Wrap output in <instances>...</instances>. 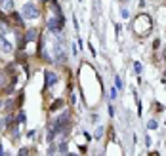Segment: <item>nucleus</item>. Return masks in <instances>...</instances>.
Returning <instances> with one entry per match:
<instances>
[{
    "mask_svg": "<svg viewBox=\"0 0 166 156\" xmlns=\"http://www.w3.org/2000/svg\"><path fill=\"white\" fill-rule=\"evenodd\" d=\"M57 82H59V74L55 72V71L48 69L46 72H44V88H46V90H52Z\"/></svg>",
    "mask_w": 166,
    "mask_h": 156,
    "instance_id": "f03ea898",
    "label": "nucleus"
},
{
    "mask_svg": "<svg viewBox=\"0 0 166 156\" xmlns=\"http://www.w3.org/2000/svg\"><path fill=\"white\" fill-rule=\"evenodd\" d=\"M111 99H117V90H111Z\"/></svg>",
    "mask_w": 166,
    "mask_h": 156,
    "instance_id": "1a4fd4ad",
    "label": "nucleus"
},
{
    "mask_svg": "<svg viewBox=\"0 0 166 156\" xmlns=\"http://www.w3.org/2000/svg\"><path fill=\"white\" fill-rule=\"evenodd\" d=\"M38 2H42V4H48V2H50V0H38Z\"/></svg>",
    "mask_w": 166,
    "mask_h": 156,
    "instance_id": "9d476101",
    "label": "nucleus"
},
{
    "mask_svg": "<svg viewBox=\"0 0 166 156\" xmlns=\"http://www.w3.org/2000/svg\"><path fill=\"white\" fill-rule=\"evenodd\" d=\"M65 105V99L63 97H57V99H55V101L48 107V110H50V113H57V109H61Z\"/></svg>",
    "mask_w": 166,
    "mask_h": 156,
    "instance_id": "7ed1b4c3",
    "label": "nucleus"
},
{
    "mask_svg": "<svg viewBox=\"0 0 166 156\" xmlns=\"http://www.w3.org/2000/svg\"><path fill=\"white\" fill-rule=\"evenodd\" d=\"M115 80H117V88H124V84H122V80H120V78H118V76L115 78Z\"/></svg>",
    "mask_w": 166,
    "mask_h": 156,
    "instance_id": "423d86ee",
    "label": "nucleus"
},
{
    "mask_svg": "<svg viewBox=\"0 0 166 156\" xmlns=\"http://www.w3.org/2000/svg\"><path fill=\"white\" fill-rule=\"evenodd\" d=\"M21 15L23 19H38L42 15V8L38 6V2H27L21 8Z\"/></svg>",
    "mask_w": 166,
    "mask_h": 156,
    "instance_id": "f257e3e1",
    "label": "nucleus"
},
{
    "mask_svg": "<svg viewBox=\"0 0 166 156\" xmlns=\"http://www.w3.org/2000/svg\"><path fill=\"white\" fill-rule=\"evenodd\" d=\"M101 133H103V128H97L96 129V137H101Z\"/></svg>",
    "mask_w": 166,
    "mask_h": 156,
    "instance_id": "0eeeda50",
    "label": "nucleus"
},
{
    "mask_svg": "<svg viewBox=\"0 0 166 156\" xmlns=\"http://www.w3.org/2000/svg\"><path fill=\"white\" fill-rule=\"evenodd\" d=\"M29 152H32V149H27V147H25V149L19 150V154H29Z\"/></svg>",
    "mask_w": 166,
    "mask_h": 156,
    "instance_id": "39448f33",
    "label": "nucleus"
},
{
    "mask_svg": "<svg viewBox=\"0 0 166 156\" xmlns=\"http://www.w3.org/2000/svg\"><path fill=\"white\" fill-rule=\"evenodd\" d=\"M147 128H149V129H157V122H155V120H149Z\"/></svg>",
    "mask_w": 166,
    "mask_h": 156,
    "instance_id": "20e7f679",
    "label": "nucleus"
},
{
    "mask_svg": "<svg viewBox=\"0 0 166 156\" xmlns=\"http://www.w3.org/2000/svg\"><path fill=\"white\" fill-rule=\"evenodd\" d=\"M134 69H136V72H141V65H139V63H136V65H134Z\"/></svg>",
    "mask_w": 166,
    "mask_h": 156,
    "instance_id": "6e6552de",
    "label": "nucleus"
}]
</instances>
